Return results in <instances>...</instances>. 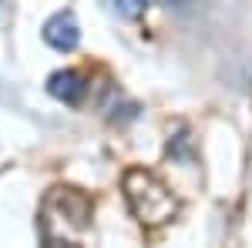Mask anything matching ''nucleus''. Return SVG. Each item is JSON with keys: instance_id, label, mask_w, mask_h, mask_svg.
Wrapping results in <instances>:
<instances>
[{"instance_id": "f257e3e1", "label": "nucleus", "mask_w": 252, "mask_h": 248, "mask_svg": "<svg viewBox=\"0 0 252 248\" xmlns=\"http://www.w3.org/2000/svg\"><path fill=\"white\" fill-rule=\"evenodd\" d=\"M121 188H125V198H128V208L141 225L148 228H158L165 221H172L178 215V201L168 191V185L158 178L155 171H145V168H128L125 178H121Z\"/></svg>"}, {"instance_id": "39448f33", "label": "nucleus", "mask_w": 252, "mask_h": 248, "mask_svg": "<svg viewBox=\"0 0 252 248\" xmlns=\"http://www.w3.org/2000/svg\"><path fill=\"white\" fill-rule=\"evenodd\" d=\"M168 158H175V161H185V165H192V161H195L189 128H182V131L175 134V138H168Z\"/></svg>"}, {"instance_id": "0eeeda50", "label": "nucleus", "mask_w": 252, "mask_h": 248, "mask_svg": "<svg viewBox=\"0 0 252 248\" xmlns=\"http://www.w3.org/2000/svg\"><path fill=\"white\" fill-rule=\"evenodd\" d=\"M0 10H3V7H0Z\"/></svg>"}, {"instance_id": "423d86ee", "label": "nucleus", "mask_w": 252, "mask_h": 248, "mask_svg": "<svg viewBox=\"0 0 252 248\" xmlns=\"http://www.w3.org/2000/svg\"><path fill=\"white\" fill-rule=\"evenodd\" d=\"M115 10L125 20H141L148 10V0H115Z\"/></svg>"}, {"instance_id": "f03ea898", "label": "nucleus", "mask_w": 252, "mask_h": 248, "mask_svg": "<svg viewBox=\"0 0 252 248\" xmlns=\"http://www.w3.org/2000/svg\"><path fill=\"white\" fill-rule=\"evenodd\" d=\"M44 201L61 211L58 221L67 225V242L91 228V211L94 208H91V198H88L84 191H78V188H54Z\"/></svg>"}, {"instance_id": "7ed1b4c3", "label": "nucleus", "mask_w": 252, "mask_h": 248, "mask_svg": "<svg viewBox=\"0 0 252 248\" xmlns=\"http://www.w3.org/2000/svg\"><path fill=\"white\" fill-rule=\"evenodd\" d=\"M40 37H44V44H47L51 51L71 54V51H78V44H81V27H78V20H74L71 10H58L54 17H47Z\"/></svg>"}, {"instance_id": "20e7f679", "label": "nucleus", "mask_w": 252, "mask_h": 248, "mask_svg": "<svg viewBox=\"0 0 252 248\" xmlns=\"http://www.w3.org/2000/svg\"><path fill=\"white\" fill-rule=\"evenodd\" d=\"M91 91V84H88V77L74 71V67H67V71H54V74L47 77V94L61 101V104H67V108H78L84 104V97Z\"/></svg>"}]
</instances>
